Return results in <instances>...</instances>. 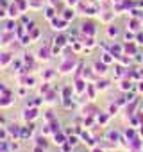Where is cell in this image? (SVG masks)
Listing matches in <instances>:
<instances>
[{
    "mask_svg": "<svg viewBox=\"0 0 143 152\" xmlns=\"http://www.w3.org/2000/svg\"><path fill=\"white\" fill-rule=\"evenodd\" d=\"M52 43H54V39H48L43 47H39V50L36 54L39 61H48L50 59V56H52Z\"/></svg>",
    "mask_w": 143,
    "mask_h": 152,
    "instance_id": "6da1fadb",
    "label": "cell"
},
{
    "mask_svg": "<svg viewBox=\"0 0 143 152\" xmlns=\"http://www.w3.org/2000/svg\"><path fill=\"white\" fill-rule=\"evenodd\" d=\"M38 116H39V111H38V107H31V106H27V107L22 111V118H23V122H25V124H31V122H34Z\"/></svg>",
    "mask_w": 143,
    "mask_h": 152,
    "instance_id": "7a4b0ae2",
    "label": "cell"
},
{
    "mask_svg": "<svg viewBox=\"0 0 143 152\" xmlns=\"http://www.w3.org/2000/svg\"><path fill=\"white\" fill-rule=\"evenodd\" d=\"M50 25H52V29L55 31V32H63V31H66V27H68V20H64L63 16L61 18H52L50 20Z\"/></svg>",
    "mask_w": 143,
    "mask_h": 152,
    "instance_id": "3957f363",
    "label": "cell"
},
{
    "mask_svg": "<svg viewBox=\"0 0 143 152\" xmlns=\"http://www.w3.org/2000/svg\"><path fill=\"white\" fill-rule=\"evenodd\" d=\"M81 34H82V36H91V38H95V34H97L95 23H93V22H82V25H81Z\"/></svg>",
    "mask_w": 143,
    "mask_h": 152,
    "instance_id": "277c9868",
    "label": "cell"
},
{
    "mask_svg": "<svg viewBox=\"0 0 143 152\" xmlns=\"http://www.w3.org/2000/svg\"><path fill=\"white\" fill-rule=\"evenodd\" d=\"M74 66H75V57L74 59H64L59 66V73H70L74 72Z\"/></svg>",
    "mask_w": 143,
    "mask_h": 152,
    "instance_id": "5b68a950",
    "label": "cell"
},
{
    "mask_svg": "<svg viewBox=\"0 0 143 152\" xmlns=\"http://www.w3.org/2000/svg\"><path fill=\"white\" fill-rule=\"evenodd\" d=\"M86 88H88V81L82 77V79H75V84H74V91L77 95H82L86 93Z\"/></svg>",
    "mask_w": 143,
    "mask_h": 152,
    "instance_id": "8992f818",
    "label": "cell"
},
{
    "mask_svg": "<svg viewBox=\"0 0 143 152\" xmlns=\"http://www.w3.org/2000/svg\"><path fill=\"white\" fill-rule=\"evenodd\" d=\"M136 52H138V43H136V41H125V45H123V54L134 57Z\"/></svg>",
    "mask_w": 143,
    "mask_h": 152,
    "instance_id": "52a82bcc",
    "label": "cell"
},
{
    "mask_svg": "<svg viewBox=\"0 0 143 152\" xmlns=\"http://www.w3.org/2000/svg\"><path fill=\"white\" fill-rule=\"evenodd\" d=\"M93 72H95L97 75H100V77H104V75L107 73V64H106L104 61H97V63L93 64Z\"/></svg>",
    "mask_w": 143,
    "mask_h": 152,
    "instance_id": "ba28073f",
    "label": "cell"
},
{
    "mask_svg": "<svg viewBox=\"0 0 143 152\" xmlns=\"http://www.w3.org/2000/svg\"><path fill=\"white\" fill-rule=\"evenodd\" d=\"M68 43H70V38H68L66 34H63V32H59V34L54 38V45H57V47H61V48H64Z\"/></svg>",
    "mask_w": 143,
    "mask_h": 152,
    "instance_id": "9c48e42d",
    "label": "cell"
},
{
    "mask_svg": "<svg viewBox=\"0 0 143 152\" xmlns=\"http://www.w3.org/2000/svg\"><path fill=\"white\" fill-rule=\"evenodd\" d=\"M34 129H36V125L31 122V124H25L23 127H22V140H27V138H31L32 136V132H34Z\"/></svg>",
    "mask_w": 143,
    "mask_h": 152,
    "instance_id": "30bf717a",
    "label": "cell"
},
{
    "mask_svg": "<svg viewBox=\"0 0 143 152\" xmlns=\"http://www.w3.org/2000/svg\"><path fill=\"white\" fill-rule=\"evenodd\" d=\"M7 132H9V136H15L16 140H22V127L20 125H16V124L9 125L7 127Z\"/></svg>",
    "mask_w": 143,
    "mask_h": 152,
    "instance_id": "8fae6325",
    "label": "cell"
},
{
    "mask_svg": "<svg viewBox=\"0 0 143 152\" xmlns=\"http://www.w3.org/2000/svg\"><path fill=\"white\" fill-rule=\"evenodd\" d=\"M7 15H9V18H13V20H15V18L22 16V11H20V7H18L15 2H13V4L7 7Z\"/></svg>",
    "mask_w": 143,
    "mask_h": 152,
    "instance_id": "7c38bea8",
    "label": "cell"
},
{
    "mask_svg": "<svg viewBox=\"0 0 143 152\" xmlns=\"http://www.w3.org/2000/svg\"><path fill=\"white\" fill-rule=\"evenodd\" d=\"M127 29H131V31H138L139 27H143V23H141V20L138 18V16H131V20L127 22Z\"/></svg>",
    "mask_w": 143,
    "mask_h": 152,
    "instance_id": "4fadbf2b",
    "label": "cell"
},
{
    "mask_svg": "<svg viewBox=\"0 0 143 152\" xmlns=\"http://www.w3.org/2000/svg\"><path fill=\"white\" fill-rule=\"evenodd\" d=\"M120 90H122V91L134 90V83L131 81V77H123V79H122V83H120Z\"/></svg>",
    "mask_w": 143,
    "mask_h": 152,
    "instance_id": "5bb4252c",
    "label": "cell"
},
{
    "mask_svg": "<svg viewBox=\"0 0 143 152\" xmlns=\"http://www.w3.org/2000/svg\"><path fill=\"white\" fill-rule=\"evenodd\" d=\"M66 140H68V134L66 132H63V131H59V132H55L54 134V143L55 145H63V143H66Z\"/></svg>",
    "mask_w": 143,
    "mask_h": 152,
    "instance_id": "9a60e30c",
    "label": "cell"
},
{
    "mask_svg": "<svg viewBox=\"0 0 143 152\" xmlns=\"http://www.w3.org/2000/svg\"><path fill=\"white\" fill-rule=\"evenodd\" d=\"M75 13H77V11H75V7H70V6H68V7L63 11V18L70 22V20H74V18H75Z\"/></svg>",
    "mask_w": 143,
    "mask_h": 152,
    "instance_id": "2e32d148",
    "label": "cell"
},
{
    "mask_svg": "<svg viewBox=\"0 0 143 152\" xmlns=\"http://www.w3.org/2000/svg\"><path fill=\"white\" fill-rule=\"evenodd\" d=\"M106 34H107V38H109V39H115L116 36H120V29H118L116 25H109V27H107V31H106Z\"/></svg>",
    "mask_w": 143,
    "mask_h": 152,
    "instance_id": "e0dca14e",
    "label": "cell"
},
{
    "mask_svg": "<svg viewBox=\"0 0 143 152\" xmlns=\"http://www.w3.org/2000/svg\"><path fill=\"white\" fill-rule=\"evenodd\" d=\"M109 52H111L115 57H118L120 54H123V45H120V43H115V45H111V47H109Z\"/></svg>",
    "mask_w": 143,
    "mask_h": 152,
    "instance_id": "ac0fdd59",
    "label": "cell"
},
{
    "mask_svg": "<svg viewBox=\"0 0 143 152\" xmlns=\"http://www.w3.org/2000/svg\"><path fill=\"white\" fill-rule=\"evenodd\" d=\"M9 63H13V56H11L9 52H6V54L0 56V66H2V68H6Z\"/></svg>",
    "mask_w": 143,
    "mask_h": 152,
    "instance_id": "d6986e66",
    "label": "cell"
},
{
    "mask_svg": "<svg viewBox=\"0 0 143 152\" xmlns=\"http://www.w3.org/2000/svg\"><path fill=\"white\" fill-rule=\"evenodd\" d=\"M29 9H32V11H41V9H43V0H29Z\"/></svg>",
    "mask_w": 143,
    "mask_h": 152,
    "instance_id": "ffe728a7",
    "label": "cell"
},
{
    "mask_svg": "<svg viewBox=\"0 0 143 152\" xmlns=\"http://www.w3.org/2000/svg\"><path fill=\"white\" fill-rule=\"evenodd\" d=\"M43 100H45V104H48V106L55 104V102H57V100H55V91H54V90H50V91L43 97Z\"/></svg>",
    "mask_w": 143,
    "mask_h": 152,
    "instance_id": "44dd1931",
    "label": "cell"
},
{
    "mask_svg": "<svg viewBox=\"0 0 143 152\" xmlns=\"http://www.w3.org/2000/svg\"><path fill=\"white\" fill-rule=\"evenodd\" d=\"M100 20L104 23H109L111 20H115V13L113 11H104V13H100Z\"/></svg>",
    "mask_w": 143,
    "mask_h": 152,
    "instance_id": "7402d4cb",
    "label": "cell"
},
{
    "mask_svg": "<svg viewBox=\"0 0 143 152\" xmlns=\"http://www.w3.org/2000/svg\"><path fill=\"white\" fill-rule=\"evenodd\" d=\"M41 75H43V79H45V81H50L52 77H55V75H57V72H55L54 68H47V70H43Z\"/></svg>",
    "mask_w": 143,
    "mask_h": 152,
    "instance_id": "603a6c76",
    "label": "cell"
},
{
    "mask_svg": "<svg viewBox=\"0 0 143 152\" xmlns=\"http://www.w3.org/2000/svg\"><path fill=\"white\" fill-rule=\"evenodd\" d=\"M95 86H97V90H100V91H106V90H107L111 84H109V81H107V79H98Z\"/></svg>",
    "mask_w": 143,
    "mask_h": 152,
    "instance_id": "cb8c5ba5",
    "label": "cell"
},
{
    "mask_svg": "<svg viewBox=\"0 0 143 152\" xmlns=\"http://www.w3.org/2000/svg\"><path fill=\"white\" fill-rule=\"evenodd\" d=\"M55 16H57L55 7H54V6H48V7L45 9V18H47V20H52V18H55Z\"/></svg>",
    "mask_w": 143,
    "mask_h": 152,
    "instance_id": "d4e9b609",
    "label": "cell"
},
{
    "mask_svg": "<svg viewBox=\"0 0 143 152\" xmlns=\"http://www.w3.org/2000/svg\"><path fill=\"white\" fill-rule=\"evenodd\" d=\"M15 4L20 7V11H22V13H25V11L29 9V0H15Z\"/></svg>",
    "mask_w": 143,
    "mask_h": 152,
    "instance_id": "484cf974",
    "label": "cell"
},
{
    "mask_svg": "<svg viewBox=\"0 0 143 152\" xmlns=\"http://www.w3.org/2000/svg\"><path fill=\"white\" fill-rule=\"evenodd\" d=\"M115 59H116V57H115V56H113L111 52H104V54H102V59H100V61H104L106 64H111V63H113Z\"/></svg>",
    "mask_w": 143,
    "mask_h": 152,
    "instance_id": "4316f807",
    "label": "cell"
},
{
    "mask_svg": "<svg viewBox=\"0 0 143 152\" xmlns=\"http://www.w3.org/2000/svg\"><path fill=\"white\" fill-rule=\"evenodd\" d=\"M100 125H106L107 124V120H109V113H100V115H97V118H95Z\"/></svg>",
    "mask_w": 143,
    "mask_h": 152,
    "instance_id": "83f0119b",
    "label": "cell"
},
{
    "mask_svg": "<svg viewBox=\"0 0 143 152\" xmlns=\"http://www.w3.org/2000/svg\"><path fill=\"white\" fill-rule=\"evenodd\" d=\"M36 145H39V147L47 148V147H48V140H47V136H45V134L38 136V138H36Z\"/></svg>",
    "mask_w": 143,
    "mask_h": 152,
    "instance_id": "f1b7e54d",
    "label": "cell"
},
{
    "mask_svg": "<svg viewBox=\"0 0 143 152\" xmlns=\"http://www.w3.org/2000/svg\"><path fill=\"white\" fill-rule=\"evenodd\" d=\"M41 102H45V100H43V99H39V97H34L32 100H27L25 104H27V106H31V107H38V106H41Z\"/></svg>",
    "mask_w": 143,
    "mask_h": 152,
    "instance_id": "f546056e",
    "label": "cell"
},
{
    "mask_svg": "<svg viewBox=\"0 0 143 152\" xmlns=\"http://www.w3.org/2000/svg\"><path fill=\"white\" fill-rule=\"evenodd\" d=\"M16 27H18V25H16V22H15L13 18H9V22L6 23V29H4V31H9V32H15V31H16Z\"/></svg>",
    "mask_w": 143,
    "mask_h": 152,
    "instance_id": "4dcf8cb0",
    "label": "cell"
},
{
    "mask_svg": "<svg viewBox=\"0 0 143 152\" xmlns=\"http://www.w3.org/2000/svg\"><path fill=\"white\" fill-rule=\"evenodd\" d=\"M106 136H107V141H115V143H116V141L120 140V134H118L116 131H109Z\"/></svg>",
    "mask_w": 143,
    "mask_h": 152,
    "instance_id": "1f68e13d",
    "label": "cell"
},
{
    "mask_svg": "<svg viewBox=\"0 0 143 152\" xmlns=\"http://www.w3.org/2000/svg\"><path fill=\"white\" fill-rule=\"evenodd\" d=\"M29 34H31L32 41H38V39H39V36H41V29H39V27H36V29H32Z\"/></svg>",
    "mask_w": 143,
    "mask_h": 152,
    "instance_id": "d6a6232c",
    "label": "cell"
},
{
    "mask_svg": "<svg viewBox=\"0 0 143 152\" xmlns=\"http://www.w3.org/2000/svg\"><path fill=\"white\" fill-rule=\"evenodd\" d=\"M86 91H88V99H95V93H97V86L93 88V84H91V83H88V88H86Z\"/></svg>",
    "mask_w": 143,
    "mask_h": 152,
    "instance_id": "836d02e7",
    "label": "cell"
},
{
    "mask_svg": "<svg viewBox=\"0 0 143 152\" xmlns=\"http://www.w3.org/2000/svg\"><path fill=\"white\" fill-rule=\"evenodd\" d=\"M66 141H68L70 145L75 147V145L79 143V136H77V134H68V140H66Z\"/></svg>",
    "mask_w": 143,
    "mask_h": 152,
    "instance_id": "e575fe53",
    "label": "cell"
},
{
    "mask_svg": "<svg viewBox=\"0 0 143 152\" xmlns=\"http://www.w3.org/2000/svg\"><path fill=\"white\" fill-rule=\"evenodd\" d=\"M123 132H125V136H127V138H129V141H131V140H134V138H136V127H134V129H125V131H123Z\"/></svg>",
    "mask_w": 143,
    "mask_h": 152,
    "instance_id": "d590c367",
    "label": "cell"
},
{
    "mask_svg": "<svg viewBox=\"0 0 143 152\" xmlns=\"http://www.w3.org/2000/svg\"><path fill=\"white\" fill-rule=\"evenodd\" d=\"M123 41H136V34H134V32H129V31H127V32L123 34Z\"/></svg>",
    "mask_w": 143,
    "mask_h": 152,
    "instance_id": "8d00e7d4",
    "label": "cell"
},
{
    "mask_svg": "<svg viewBox=\"0 0 143 152\" xmlns=\"http://www.w3.org/2000/svg\"><path fill=\"white\" fill-rule=\"evenodd\" d=\"M50 90H52V88H50V83L47 81V83H43V86L39 88V93H41V95H45V93H48Z\"/></svg>",
    "mask_w": 143,
    "mask_h": 152,
    "instance_id": "74e56055",
    "label": "cell"
},
{
    "mask_svg": "<svg viewBox=\"0 0 143 152\" xmlns=\"http://www.w3.org/2000/svg\"><path fill=\"white\" fill-rule=\"evenodd\" d=\"M23 63H25V64L29 63V64L34 66V57H32V54H23Z\"/></svg>",
    "mask_w": 143,
    "mask_h": 152,
    "instance_id": "f35d334b",
    "label": "cell"
},
{
    "mask_svg": "<svg viewBox=\"0 0 143 152\" xmlns=\"http://www.w3.org/2000/svg\"><path fill=\"white\" fill-rule=\"evenodd\" d=\"M72 148H74V145H70L68 141L61 145V152H72Z\"/></svg>",
    "mask_w": 143,
    "mask_h": 152,
    "instance_id": "ab89813d",
    "label": "cell"
},
{
    "mask_svg": "<svg viewBox=\"0 0 143 152\" xmlns=\"http://www.w3.org/2000/svg\"><path fill=\"white\" fill-rule=\"evenodd\" d=\"M4 18H9V15H7V7L0 6V20H4Z\"/></svg>",
    "mask_w": 143,
    "mask_h": 152,
    "instance_id": "60d3db41",
    "label": "cell"
},
{
    "mask_svg": "<svg viewBox=\"0 0 143 152\" xmlns=\"http://www.w3.org/2000/svg\"><path fill=\"white\" fill-rule=\"evenodd\" d=\"M45 118H47V122H52V120H55V115H54V111H47Z\"/></svg>",
    "mask_w": 143,
    "mask_h": 152,
    "instance_id": "b9f144b4",
    "label": "cell"
},
{
    "mask_svg": "<svg viewBox=\"0 0 143 152\" xmlns=\"http://www.w3.org/2000/svg\"><path fill=\"white\" fill-rule=\"evenodd\" d=\"M79 2H81V0H66V4H68L70 7H77Z\"/></svg>",
    "mask_w": 143,
    "mask_h": 152,
    "instance_id": "7bdbcfd3",
    "label": "cell"
},
{
    "mask_svg": "<svg viewBox=\"0 0 143 152\" xmlns=\"http://www.w3.org/2000/svg\"><path fill=\"white\" fill-rule=\"evenodd\" d=\"M136 43L138 45H143V32H138L136 34Z\"/></svg>",
    "mask_w": 143,
    "mask_h": 152,
    "instance_id": "ee69618b",
    "label": "cell"
},
{
    "mask_svg": "<svg viewBox=\"0 0 143 152\" xmlns=\"http://www.w3.org/2000/svg\"><path fill=\"white\" fill-rule=\"evenodd\" d=\"M18 95H20V97H25V95H27V86H22V88L18 90Z\"/></svg>",
    "mask_w": 143,
    "mask_h": 152,
    "instance_id": "f6af8a7d",
    "label": "cell"
},
{
    "mask_svg": "<svg viewBox=\"0 0 143 152\" xmlns=\"http://www.w3.org/2000/svg\"><path fill=\"white\" fill-rule=\"evenodd\" d=\"M116 111H118V104H113L109 107V115H116Z\"/></svg>",
    "mask_w": 143,
    "mask_h": 152,
    "instance_id": "bcb514c9",
    "label": "cell"
},
{
    "mask_svg": "<svg viewBox=\"0 0 143 152\" xmlns=\"http://www.w3.org/2000/svg\"><path fill=\"white\" fill-rule=\"evenodd\" d=\"M32 152H45V148H43V147H39V145H36Z\"/></svg>",
    "mask_w": 143,
    "mask_h": 152,
    "instance_id": "7dc6e473",
    "label": "cell"
},
{
    "mask_svg": "<svg viewBox=\"0 0 143 152\" xmlns=\"http://www.w3.org/2000/svg\"><path fill=\"white\" fill-rule=\"evenodd\" d=\"M91 152H104V148H100V147L97 145V147H93V148H91Z\"/></svg>",
    "mask_w": 143,
    "mask_h": 152,
    "instance_id": "c3c4849f",
    "label": "cell"
},
{
    "mask_svg": "<svg viewBox=\"0 0 143 152\" xmlns=\"http://www.w3.org/2000/svg\"><path fill=\"white\" fill-rule=\"evenodd\" d=\"M138 91H143V79L138 83Z\"/></svg>",
    "mask_w": 143,
    "mask_h": 152,
    "instance_id": "681fc988",
    "label": "cell"
},
{
    "mask_svg": "<svg viewBox=\"0 0 143 152\" xmlns=\"http://www.w3.org/2000/svg\"><path fill=\"white\" fill-rule=\"evenodd\" d=\"M57 2H59V0H48V6H54V7H55Z\"/></svg>",
    "mask_w": 143,
    "mask_h": 152,
    "instance_id": "f907efd6",
    "label": "cell"
},
{
    "mask_svg": "<svg viewBox=\"0 0 143 152\" xmlns=\"http://www.w3.org/2000/svg\"><path fill=\"white\" fill-rule=\"evenodd\" d=\"M136 6L138 7H143V0H136Z\"/></svg>",
    "mask_w": 143,
    "mask_h": 152,
    "instance_id": "816d5d0a",
    "label": "cell"
},
{
    "mask_svg": "<svg viewBox=\"0 0 143 152\" xmlns=\"http://www.w3.org/2000/svg\"><path fill=\"white\" fill-rule=\"evenodd\" d=\"M4 124H6V118H4L2 115H0V125H4Z\"/></svg>",
    "mask_w": 143,
    "mask_h": 152,
    "instance_id": "f5cc1de1",
    "label": "cell"
},
{
    "mask_svg": "<svg viewBox=\"0 0 143 152\" xmlns=\"http://www.w3.org/2000/svg\"><path fill=\"white\" fill-rule=\"evenodd\" d=\"M138 132H139V136H143V125H139V127H138Z\"/></svg>",
    "mask_w": 143,
    "mask_h": 152,
    "instance_id": "db71d44e",
    "label": "cell"
},
{
    "mask_svg": "<svg viewBox=\"0 0 143 152\" xmlns=\"http://www.w3.org/2000/svg\"><path fill=\"white\" fill-rule=\"evenodd\" d=\"M139 20H141V23H143V15H139Z\"/></svg>",
    "mask_w": 143,
    "mask_h": 152,
    "instance_id": "11a10c76",
    "label": "cell"
},
{
    "mask_svg": "<svg viewBox=\"0 0 143 152\" xmlns=\"http://www.w3.org/2000/svg\"><path fill=\"white\" fill-rule=\"evenodd\" d=\"M0 56H2V52H0Z\"/></svg>",
    "mask_w": 143,
    "mask_h": 152,
    "instance_id": "9f6ffc18",
    "label": "cell"
},
{
    "mask_svg": "<svg viewBox=\"0 0 143 152\" xmlns=\"http://www.w3.org/2000/svg\"><path fill=\"white\" fill-rule=\"evenodd\" d=\"M141 107H143V106H141Z\"/></svg>",
    "mask_w": 143,
    "mask_h": 152,
    "instance_id": "6f0895ef",
    "label": "cell"
}]
</instances>
